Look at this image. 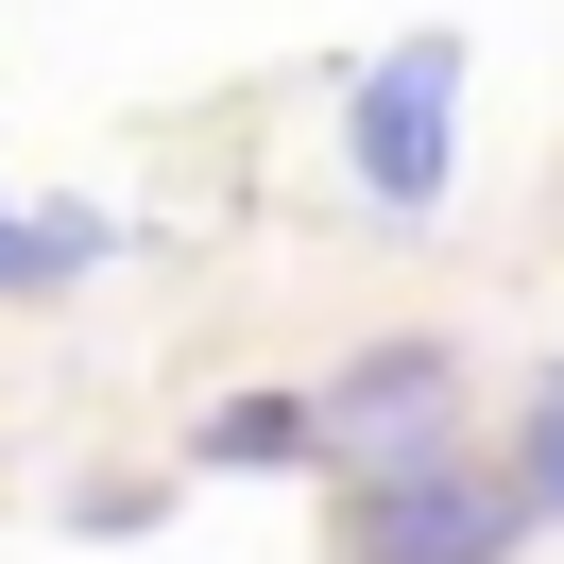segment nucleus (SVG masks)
<instances>
[{
  "mask_svg": "<svg viewBox=\"0 0 564 564\" xmlns=\"http://www.w3.org/2000/svg\"><path fill=\"white\" fill-rule=\"evenodd\" d=\"M496 479L530 496V530H564V377H547V393L513 411V462H496Z\"/></svg>",
  "mask_w": 564,
  "mask_h": 564,
  "instance_id": "423d86ee",
  "label": "nucleus"
},
{
  "mask_svg": "<svg viewBox=\"0 0 564 564\" xmlns=\"http://www.w3.org/2000/svg\"><path fill=\"white\" fill-rule=\"evenodd\" d=\"M104 257H120L104 206H0V291H86Z\"/></svg>",
  "mask_w": 564,
  "mask_h": 564,
  "instance_id": "39448f33",
  "label": "nucleus"
},
{
  "mask_svg": "<svg viewBox=\"0 0 564 564\" xmlns=\"http://www.w3.org/2000/svg\"><path fill=\"white\" fill-rule=\"evenodd\" d=\"M188 462L206 479H291V462H325V427H308V393H206L188 411Z\"/></svg>",
  "mask_w": 564,
  "mask_h": 564,
  "instance_id": "20e7f679",
  "label": "nucleus"
},
{
  "mask_svg": "<svg viewBox=\"0 0 564 564\" xmlns=\"http://www.w3.org/2000/svg\"><path fill=\"white\" fill-rule=\"evenodd\" d=\"M343 172L377 223H427L462 172V35H393L343 69Z\"/></svg>",
  "mask_w": 564,
  "mask_h": 564,
  "instance_id": "f257e3e1",
  "label": "nucleus"
},
{
  "mask_svg": "<svg viewBox=\"0 0 564 564\" xmlns=\"http://www.w3.org/2000/svg\"><path fill=\"white\" fill-rule=\"evenodd\" d=\"M513 547H530V496L479 479L462 445H411V462L343 479V564H513Z\"/></svg>",
  "mask_w": 564,
  "mask_h": 564,
  "instance_id": "f03ea898",
  "label": "nucleus"
},
{
  "mask_svg": "<svg viewBox=\"0 0 564 564\" xmlns=\"http://www.w3.org/2000/svg\"><path fill=\"white\" fill-rule=\"evenodd\" d=\"M308 427H325V462H411V445H445L462 427V343H427V325H393V343H359L343 377L308 393Z\"/></svg>",
  "mask_w": 564,
  "mask_h": 564,
  "instance_id": "7ed1b4c3",
  "label": "nucleus"
}]
</instances>
